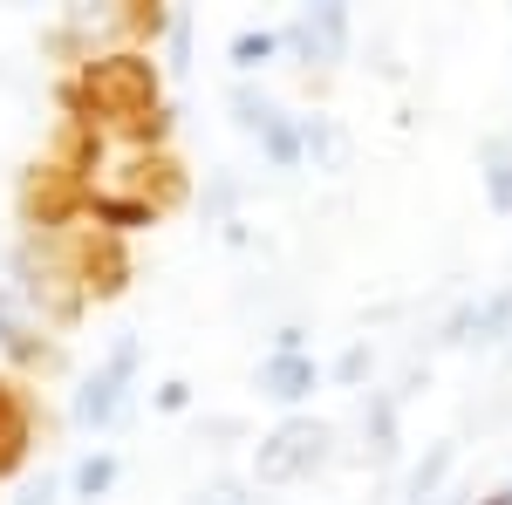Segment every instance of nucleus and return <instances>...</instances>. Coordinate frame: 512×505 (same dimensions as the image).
<instances>
[{"label": "nucleus", "mask_w": 512, "mask_h": 505, "mask_svg": "<svg viewBox=\"0 0 512 505\" xmlns=\"http://www.w3.org/2000/svg\"><path fill=\"white\" fill-rule=\"evenodd\" d=\"M62 123H89L103 137H123V151H164L171 144V103H164L158 55L137 48H96L55 89Z\"/></svg>", "instance_id": "nucleus-1"}, {"label": "nucleus", "mask_w": 512, "mask_h": 505, "mask_svg": "<svg viewBox=\"0 0 512 505\" xmlns=\"http://www.w3.org/2000/svg\"><path fill=\"white\" fill-rule=\"evenodd\" d=\"M137 376H144V342H137V335H117L110 355L76 383V396H69V424L76 430H117L123 410H130V396H137Z\"/></svg>", "instance_id": "nucleus-2"}, {"label": "nucleus", "mask_w": 512, "mask_h": 505, "mask_svg": "<svg viewBox=\"0 0 512 505\" xmlns=\"http://www.w3.org/2000/svg\"><path fill=\"white\" fill-rule=\"evenodd\" d=\"M328 444H335V424H321L308 410H294V417H280L260 444H253V485H301V478H315L328 465Z\"/></svg>", "instance_id": "nucleus-3"}, {"label": "nucleus", "mask_w": 512, "mask_h": 505, "mask_svg": "<svg viewBox=\"0 0 512 505\" xmlns=\"http://www.w3.org/2000/svg\"><path fill=\"white\" fill-rule=\"evenodd\" d=\"M14 205H21V226H28V233L69 239V233H76V219L89 212V185H82L76 171H62L55 157H35V164L21 171Z\"/></svg>", "instance_id": "nucleus-4"}, {"label": "nucleus", "mask_w": 512, "mask_h": 505, "mask_svg": "<svg viewBox=\"0 0 512 505\" xmlns=\"http://www.w3.org/2000/svg\"><path fill=\"white\" fill-rule=\"evenodd\" d=\"M349 35H355V14L342 0L294 7V14L280 21V55H294L301 69H342V62H349Z\"/></svg>", "instance_id": "nucleus-5"}, {"label": "nucleus", "mask_w": 512, "mask_h": 505, "mask_svg": "<svg viewBox=\"0 0 512 505\" xmlns=\"http://www.w3.org/2000/svg\"><path fill=\"white\" fill-rule=\"evenodd\" d=\"M62 253H69V273H76L82 301H117L123 287L137 280V260H130V239H117V233H96V226H76V233L62 239Z\"/></svg>", "instance_id": "nucleus-6"}, {"label": "nucleus", "mask_w": 512, "mask_h": 505, "mask_svg": "<svg viewBox=\"0 0 512 505\" xmlns=\"http://www.w3.org/2000/svg\"><path fill=\"white\" fill-rule=\"evenodd\" d=\"M117 185H123V192H137L164 219V212H178V205L192 198V171H185L171 151H123Z\"/></svg>", "instance_id": "nucleus-7"}, {"label": "nucleus", "mask_w": 512, "mask_h": 505, "mask_svg": "<svg viewBox=\"0 0 512 505\" xmlns=\"http://www.w3.org/2000/svg\"><path fill=\"white\" fill-rule=\"evenodd\" d=\"M0 355L14 362V376H21V383L62 362V349H55V335H48V328H41L35 314H28L21 301H14V287H7V280H0Z\"/></svg>", "instance_id": "nucleus-8"}, {"label": "nucleus", "mask_w": 512, "mask_h": 505, "mask_svg": "<svg viewBox=\"0 0 512 505\" xmlns=\"http://www.w3.org/2000/svg\"><path fill=\"white\" fill-rule=\"evenodd\" d=\"M35 389L21 383V376H0V478H14V471L28 465V451H35Z\"/></svg>", "instance_id": "nucleus-9"}, {"label": "nucleus", "mask_w": 512, "mask_h": 505, "mask_svg": "<svg viewBox=\"0 0 512 505\" xmlns=\"http://www.w3.org/2000/svg\"><path fill=\"white\" fill-rule=\"evenodd\" d=\"M301 171H321V178L355 171V137L335 110H308L301 117Z\"/></svg>", "instance_id": "nucleus-10"}, {"label": "nucleus", "mask_w": 512, "mask_h": 505, "mask_svg": "<svg viewBox=\"0 0 512 505\" xmlns=\"http://www.w3.org/2000/svg\"><path fill=\"white\" fill-rule=\"evenodd\" d=\"M321 376H328V369H321L315 355H274L267 349L260 369H253V389H260L267 403H308L321 389Z\"/></svg>", "instance_id": "nucleus-11"}, {"label": "nucleus", "mask_w": 512, "mask_h": 505, "mask_svg": "<svg viewBox=\"0 0 512 505\" xmlns=\"http://www.w3.org/2000/svg\"><path fill=\"white\" fill-rule=\"evenodd\" d=\"M96 233H117V239H130V233H144V226H158V212L144 205L137 192H123V185H96L89 192V212H82Z\"/></svg>", "instance_id": "nucleus-12"}, {"label": "nucleus", "mask_w": 512, "mask_h": 505, "mask_svg": "<svg viewBox=\"0 0 512 505\" xmlns=\"http://www.w3.org/2000/svg\"><path fill=\"white\" fill-rule=\"evenodd\" d=\"M55 164H62V171H76L82 185H89V192H96V171H103V157H110V137H103V130H89V123H62V137H55Z\"/></svg>", "instance_id": "nucleus-13"}, {"label": "nucleus", "mask_w": 512, "mask_h": 505, "mask_svg": "<svg viewBox=\"0 0 512 505\" xmlns=\"http://www.w3.org/2000/svg\"><path fill=\"white\" fill-rule=\"evenodd\" d=\"M123 478V458L110 451V444H96V451H82L76 465H69V499L76 505H103L110 492H117Z\"/></svg>", "instance_id": "nucleus-14"}, {"label": "nucleus", "mask_w": 512, "mask_h": 505, "mask_svg": "<svg viewBox=\"0 0 512 505\" xmlns=\"http://www.w3.org/2000/svg\"><path fill=\"white\" fill-rule=\"evenodd\" d=\"M478 178H485V205L512 219V137H485L478 144Z\"/></svg>", "instance_id": "nucleus-15"}, {"label": "nucleus", "mask_w": 512, "mask_h": 505, "mask_svg": "<svg viewBox=\"0 0 512 505\" xmlns=\"http://www.w3.org/2000/svg\"><path fill=\"white\" fill-rule=\"evenodd\" d=\"M171 21H178V7H144V0H123L117 14V48H137V55H151V41L171 35Z\"/></svg>", "instance_id": "nucleus-16"}, {"label": "nucleus", "mask_w": 512, "mask_h": 505, "mask_svg": "<svg viewBox=\"0 0 512 505\" xmlns=\"http://www.w3.org/2000/svg\"><path fill=\"white\" fill-rule=\"evenodd\" d=\"M274 55H280V28H239V35L226 41V62L239 69V82H253Z\"/></svg>", "instance_id": "nucleus-17"}, {"label": "nucleus", "mask_w": 512, "mask_h": 505, "mask_svg": "<svg viewBox=\"0 0 512 505\" xmlns=\"http://www.w3.org/2000/svg\"><path fill=\"white\" fill-rule=\"evenodd\" d=\"M506 335H512V280L472 301V342H485V349H499Z\"/></svg>", "instance_id": "nucleus-18"}, {"label": "nucleus", "mask_w": 512, "mask_h": 505, "mask_svg": "<svg viewBox=\"0 0 512 505\" xmlns=\"http://www.w3.org/2000/svg\"><path fill=\"white\" fill-rule=\"evenodd\" d=\"M458 465V444H431L424 451V465L410 471V485H403V505H424V499H444V478Z\"/></svg>", "instance_id": "nucleus-19"}, {"label": "nucleus", "mask_w": 512, "mask_h": 505, "mask_svg": "<svg viewBox=\"0 0 512 505\" xmlns=\"http://www.w3.org/2000/svg\"><path fill=\"white\" fill-rule=\"evenodd\" d=\"M226 110H233V123L246 130V137H260V130L280 117V103L267 96V89H253V82H233V89H226Z\"/></svg>", "instance_id": "nucleus-20"}, {"label": "nucleus", "mask_w": 512, "mask_h": 505, "mask_svg": "<svg viewBox=\"0 0 512 505\" xmlns=\"http://www.w3.org/2000/svg\"><path fill=\"white\" fill-rule=\"evenodd\" d=\"M260 157H267L274 171H301V117L280 110V117L260 130Z\"/></svg>", "instance_id": "nucleus-21"}, {"label": "nucleus", "mask_w": 512, "mask_h": 505, "mask_svg": "<svg viewBox=\"0 0 512 505\" xmlns=\"http://www.w3.org/2000/svg\"><path fill=\"white\" fill-rule=\"evenodd\" d=\"M205 226H226V239H239V178H233V171H212V192H205Z\"/></svg>", "instance_id": "nucleus-22"}, {"label": "nucleus", "mask_w": 512, "mask_h": 505, "mask_svg": "<svg viewBox=\"0 0 512 505\" xmlns=\"http://www.w3.org/2000/svg\"><path fill=\"white\" fill-rule=\"evenodd\" d=\"M362 430H369V451L390 465V458H396V396H383V389H376V396H369V417H362Z\"/></svg>", "instance_id": "nucleus-23"}, {"label": "nucleus", "mask_w": 512, "mask_h": 505, "mask_svg": "<svg viewBox=\"0 0 512 505\" xmlns=\"http://www.w3.org/2000/svg\"><path fill=\"white\" fill-rule=\"evenodd\" d=\"M62 499H69V471H41L35 485H21L14 505H62Z\"/></svg>", "instance_id": "nucleus-24"}, {"label": "nucleus", "mask_w": 512, "mask_h": 505, "mask_svg": "<svg viewBox=\"0 0 512 505\" xmlns=\"http://www.w3.org/2000/svg\"><path fill=\"white\" fill-rule=\"evenodd\" d=\"M328 376H335V383H362V376H369V342H349V349L335 355Z\"/></svg>", "instance_id": "nucleus-25"}, {"label": "nucleus", "mask_w": 512, "mask_h": 505, "mask_svg": "<svg viewBox=\"0 0 512 505\" xmlns=\"http://www.w3.org/2000/svg\"><path fill=\"white\" fill-rule=\"evenodd\" d=\"M151 403H158L164 417H178V410H192V383H185V376H171V383H158Z\"/></svg>", "instance_id": "nucleus-26"}, {"label": "nucleus", "mask_w": 512, "mask_h": 505, "mask_svg": "<svg viewBox=\"0 0 512 505\" xmlns=\"http://www.w3.org/2000/svg\"><path fill=\"white\" fill-rule=\"evenodd\" d=\"M185 55H192V14L171 21V69H185Z\"/></svg>", "instance_id": "nucleus-27"}, {"label": "nucleus", "mask_w": 512, "mask_h": 505, "mask_svg": "<svg viewBox=\"0 0 512 505\" xmlns=\"http://www.w3.org/2000/svg\"><path fill=\"white\" fill-rule=\"evenodd\" d=\"M192 505H260V499H246L239 485H212V492H198Z\"/></svg>", "instance_id": "nucleus-28"}, {"label": "nucleus", "mask_w": 512, "mask_h": 505, "mask_svg": "<svg viewBox=\"0 0 512 505\" xmlns=\"http://www.w3.org/2000/svg\"><path fill=\"white\" fill-rule=\"evenodd\" d=\"M274 355H308V328H280V335H274Z\"/></svg>", "instance_id": "nucleus-29"}, {"label": "nucleus", "mask_w": 512, "mask_h": 505, "mask_svg": "<svg viewBox=\"0 0 512 505\" xmlns=\"http://www.w3.org/2000/svg\"><path fill=\"white\" fill-rule=\"evenodd\" d=\"M478 505H512V478H506V485H499V492H485V499H478Z\"/></svg>", "instance_id": "nucleus-30"}]
</instances>
